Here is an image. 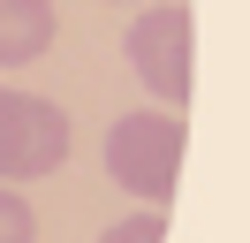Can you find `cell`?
<instances>
[{"mask_svg": "<svg viewBox=\"0 0 250 243\" xmlns=\"http://www.w3.org/2000/svg\"><path fill=\"white\" fill-rule=\"evenodd\" d=\"M182 145H189V129H182V114H174V106L122 114V122L106 129V175L122 182L129 197H144L152 213H167L174 175H182Z\"/></svg>", "mask_w": 250, "mask_h": 243, "instance_id": "1", "label": "cell"}, {"mask_svg": "<svg viewBox=\"0 0 250 243\" xmlns=\"http://www.w3.org/2000/svg\"><path fill=\"white\" fill-rule=\"evenodd\" d=\"M189 38H197V23H189L182 0L144 8L137 23H129V38H122V53H129V69H137V84L152 91L159 106H174V114L189 106Z\"/></svg>", "mask_w": 250, "mask_h": 243, "instance_id": "2", "label": "cell"}, {"mask_svg": "<svg viewBox=\"0 0 250 243\" xmlns=\"http://www.w3.org/2000/svg\"><path fill=\"white\" fill-rule=\"evenodd\" d=\"M68 160V114L53 99L0 84V182H38Z\"/></svg>", "mask_w": 250, "mask_h": 243, "instance_id": "3", "label": "cell"}, {"mask_svg": "<svg viewBox=\"0 0 250 243\" xmlns=\"http://www.w3.org/2000/svg\"><path fill=\"white\" fill-rule=\"evenodd\" d=\"M53 30H61L53 0H0V69L38 61V53L53 46Z\"/></svg>", "mask_w": 250, "mask_h": 243, "instance_id": "4", "label": "cell"}, {"mask_svg": "<svg viewBox=\"0 0 250 243\" xmlns=\"http://www.w3.org/2000/svg\"><path fill=\"white\" fill-rule=\"evenodd\" d=\"M38 220H31V197L16 190V182H0V243H31Z\"/></svg>", "mask_w": 250, "mask_h": 243, "instance_id": "5", "label": "cell"}, {"mask_svg": "<svg viewBox=\"0 0 250 243\" xmlns=\"http://www.w3.org/2000/svg\"><path fill=\"white\" fill-rule=\"evenodd\" d=\"M99 243H167V213H152V205H144V213H129V220H114Z\"/></svg>", "mask_w": 250, "mask_h": 243, "instance_id": "6", "label": "cell"}]
</instances>
